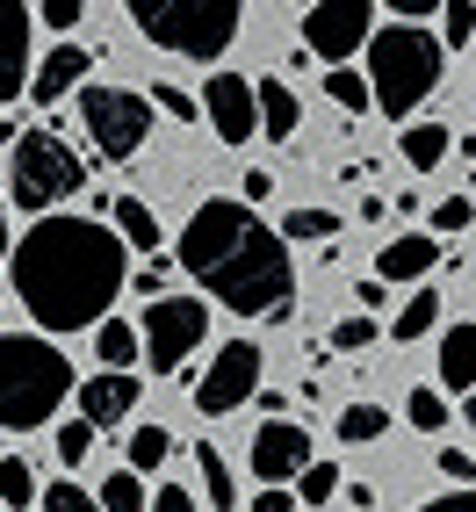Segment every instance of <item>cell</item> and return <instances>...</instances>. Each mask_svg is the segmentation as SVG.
Segmentation results:
<instances>
[{
  "mask_svg": "<svg viewBox=\"0 0 476 512\" xmlns=\"http://www.w3.org/2000/svg\"><path fill=\"white\" fill-rule=\"evenodd\" d=\"M123 253H130V246H123L101 217H65V210L37 217V224L8 246L22 311L37 318L51 339L101 325V318H109V303L123 296V282H130Z\"/></svg>",
  "mask_w": 476,
  "mask_h": 512,
  "instance_id": "6da1fadb",
  "label": "cell"
},
{
  "mask_svg": "<svg viewBox=\"0 0 476 512\" xmlns=\"http://www.w3.org/2000/svg\"><path fill=\"white\" fill-rule=\"evenodd\" d=\"M181 267L202 296H217L238 318H289L296 311L289 238L267 231L246 202H202L181 231Z\"/></svg>",
  "mask_w": 476,
  "mask_h": 512,
  "instance_id": "7a4b0ae2",
  "label": "cell"
},
{
  "mask_svg": "<svg viewBox=\"0 0 476 512\" xmlns=\"http://www.w3.org/2000/svg\"><path fill=\"white\" fill-rule=\"evenodd\" d=\"M80 390L73 361H65L51 339L37 332H0V426L29 433V426H51L58 404Z\"/></svg>",
  "mask_w": 476,
  "mask_h": 512,
  "instance_id": "3957f363",
  "label": "cell"
},
{
  "mask_svg": "<svg viewBox=\"0 0 476 512\" xmlns=\"http://www.w3.org/2000/svg\"><path fill=\"white\" fill-rule=\"evenodd\" d=\"M123 8L145 44L195 65H217L238 44V22H246V0H123Z\"/></svg>",
  "mask_w": 476,
  "mask_h": 512,
  "instance_id": "277c9868",
  "label": "cell"
},
{
  "mask_svg": "<svg viewBox=\"0 0 476 512\" xmlns=\"http://www.w3.org/2000/svg\"><path fill=\"white\" fill-rule=\"evenodd\" d=\"M440 37H426V29H376V37H368V109H383L390 123L397 116H412L419 101L440 87Z\"/></svg>",
  "mask_w": 476,
  "mask_h": 512,
  "instance_id": "5b68a950",
  "label": "cell"
},
{
  "mask_svg": "<svg viewBox=\"0 0 476 512\" xmlns=\"http://www.w3.org/2000/svg\"><path fill=\"white\" fill-rule=\"evenodd\" d=\"M8 188H15L22 210L51 217L65 195H80V188H87V166H80V152L44 123V130H29V138H15V181H8Z\"/></svg>",
  "mask_w": 476,
  "mask_h": 512,
  "instance_id": "8992f818",
  "label": "cell"
},
{
  "mask_svg": "<svg viewBox=\"0 0 476 512\" xmlns=\"http://www.w3.org/2000/svg\"><path fill=\"white\" fill-rule=\"evenodd\" d=\"M80 130L94 138L101 159H138L152 138V101L130 94V87H80Z\"/></svg>",
  "mask_w": 476,
  "mask_h": 512,
  "instance_id": "52a82bcc",
  "label": "cell"
},
{
  "mask_svg": "<svg viewBox=\"0 0 476 512\" xmlns=\"http://www.w3.org/2000/svg\"><path fill=\"white\" fill-rule=\"evenodd\" d=\"M202 339H210V303H195V296H159L145 303V325H138V354H152V368H181Z\"/></svg>",
  "mask_w": 476,
  "mask_h": 512,
  "instance_id": "ba28073f",
  "label": "cell"
},
{
  "mask_svg": "<svg viewBox=\"0 0 476 512\" xmlns=\"http://www.w3.org/2000/svg\"><path fill=\"white\" fill-rule=\"evenodd\" d=\"M376 0H318L311 15H303V51L325 58V65H347L354 51H368V37H376Z\"/></svg>",
  "mask_w": 476,
  "mask_h": 512,
  "instance_id": "9c48e42d",
  "label": "cell"
},
{
  "mask_svg": "<svg viewBox=\"0 0 476 512\" xmlns=\"http://www.w3.org/2000/svg\"><path fill=\"white\" fill-rule=\"evenodd\" d=\"M253 397H260V347L253 339H231V347L195 375V412L224 419V412H238V404H253Z\"/></svg>",
  "mask_w": 476,
  "mask_h": 512,
  "instance_id": "30bf717a",
  "label": "cell"
},
{
  "mask_svg": "<svg viewBox=\"0 0 476 512\" xmlns=\"http://www.w3.org/2000/svg\"><path fill=\"white\" fill-rule=\"evenodd\" d=\"M303 469H311V433H303L296 419H267L253 433V476L267 491H289Z\"/></svg>",
  "mask_w": 476,
  "mask_h": 512,
  "instance_id": "8fae6325",
  "label": "cell"
},
{
  "mask_svg": "<svg viewBox=\"0 0 476 512\" xmlns=\"http://www.w3.org/2000/svg\"><path fill=\"white\" fill-rule=\"evenodd\" d=\"M202 116L217 123V138H224V145L260 138V116H253V80H246V73H210V87H202Z\"/></svg>",
  "mask_w": 476,
  "mask_h": 512,
  "instance_id": "7c38bea8",
  "label": "cell"
},
{
  "mask_svg": "<svg viewBox=\"0 0 476 512\" xmlns=\"http://www.w3.org/2000/svg\"><path fill=\"white\" fill-rule=\"evenodd\" d=\"M15 94H29V8L0 0V109Z\"/></svg>",
  "mask_w": 476,
  "mask_h": 512,
  "instance_id": "4fadbf2b",
  "label": "cell"
},
{
  "mask_svg": "<svg viewBox=\"0 0 476 512\" xmlns=\"http://www.w3.org/2000/svg\"><path fill=\"white\" fill-rule=\"evenodd\" d=\"M440 267V238L433 231H397L390 246L376 253V282L390 289V282H426Z\"/></svg>",
  "mask_w": 476,
  "mask_h": 512,
  "instance_id": "5bb4252c",
  "label": "cell"
},
{
  "mask_svg": "<svg viewBox=\"0 0 476 512\" xmlns=\"http://www.w3.org/2000/svg\"><path fill=\"white\" fill-rule=\"evenodd\" d=\"M87 65H94V51H80V44H58L44 65H29V101L58 109V101H65V94H73V87L87 80Z\"/></svg>",
  "mask_w": 476,
  "mask_h": 512,
  "instance_id": "9a60e30c",
  "label": "cell"
},
{
  "mask_svg": "<svg viewBox=\"0 0 476 512\" xmlns=\"http://www.w3.org/2000/svg\"><path fill=\"white\" fill-rule=\"evenodd\" d=\"M73 397H80V419L87 426H116V419L138 412V375H109V368H101L94 383H80Z\"/></svg>",
  "mask_w": 476,
  "mask_h": 512,
  "instance_id": "2e32d148",
  "label": "cell"
},
{
  "mask_svg": "<svg viewBox=\"0 0 476 512\" xmlns=\"http://www.w3.org/2000/svg\"><path fill=\"white\" fill-rule=\"evenodd\" d=\"M253 116H260V138H275V145H289L296 123H303L296 94H289L282 80H260V87H253Z\"/></svg>",
  "mask_w": 476,
  "mask_h": 512,
  "instance_id": "e0dca14e",
  "label": "cell"
},
{
  "mask_svg": "<svg viewBox=\"0 0 476 512\" xmlns=\"http://www.w3.org/2000/svg\"><path fill=\"white\" fill-rule=\"evenodd\" d=\"M101 224H109V231L123 238V246H138V253H159V217L145 210L138 195H116L109 210H101Z\"/></svg>",
  "mask_w": 476,
  "mask_h": 512,
  "instance_id": "ac0fdd59",
  "label": "cell"
},
{
  "mask_svg": "<svg viewBox=\"0 0 476 512\" xmlns=\"http://www.w3.org/2000/svg\"><path fill=\"white\" fill-rule=\"evenodd\" d=\"M440 383L448 390H476V325H455V332H440Z\"/></svg>",
  "mask_w": 476,
  "mask_h": 512,
  "instance_id": "d6986e66",
  "label": "cell"
},
{
  "mask_svg": "<svg viewBox=\"0 0 476 512\" xmlns=\"http://www.w3.org/2000/svg\"><path fill=\"white\" fill-rule=\"evenodd\" d=\"M195 476H202V491H210V505H217V512H231V505H238L231 462L217 455V440H195Z\"/></svg>",
  "mask_w": 476,
  "mask_h": 512,
  "instance_id": "ffe728a7",
  "label": "cell"
},
{
  "mask_svg": "<svg viewBox=\"0 0 476 512\" xmlns=\"http://www.w3.org/2000/svg\"><path fill=\"white\" fill-rule=\"evenodd\" d=\"M448 145H455L448 123H412V130H404V159H412L419 174H433V166L448 159Z\"/></svg>",
  "mask_w": 476,
  "mask_h": 512,
  "instance_id": "44dd1931",
  "label": "cell"
},
{
  "mask_svg": "<svg viewBox=\"0 0 476 512\" xmlns=\"http://www.w3.org/2000/svg\"><path fill=\"white\" fill-rule=\"evenodd\" d=\"M94 354L109 361V375H130V361H138V332H130L123 318H101L94 325Z\"/></svg>",
  "mask_w": 476,
  "mask_h": 512,
  "instance_id": "7402d4cb",
  "label": "cell"
},
{
  "mask_svg": "<svg viewBox=\"0 0 476 512\" xmlns=\"http://www.w3.org/2000/svg\"><path fill=\"white\" fill-rule=\"evenodd\" d=\"M433 325H440V296H433V289H419V296L397 311V325H390V332H397V347H412V339H426Z\"/></svg>",
  "mask_w": 476,
  "mask_h": 512,
  "instance_id": "603a6c76",
  "label": "cell"
},
{
  "mask_svg": "<svg viewBox=\"0 0 476 512\" xmlns=\"http://www.w3.org/2000/svg\"><path fill=\"white\" fill-rule=\"evenodd\" d=\"M332 426H339V440H354V448H368V440H383L390 412H383V404H347V412H339Z\"/></svg>",
  "mask_w": 476,
  "mask_h": 512,
  "instance_id": "cb8c5ba5",
  "label": "cell"
},
{
  "mask_svg": "<svg viewBox=\"0 0 476 512\" xmlns=\"http://www.w3.org/2000/svg\"><path fill=\"white\" fill-rule=\"evenodd\" d=\"M166 455H174V433H166V426H138V433H130V476L166 469Z\"/></svg>",
  "mask_w": 476,
  "mask_h": 512,
  "instance_id": "d4e9b609",
  "label": "cell"
},
{
  "mask_svg": "<svg viewBox=\"0 0 476 512\" xmlns=\"http://www.w3.org/2000/svg\"><path fill=\"white\" fill-rule=\"evenodd\" d=\"M296 498L311 505V512H318V505H332V498H339V462H311V469L296 476Z\"/></svg>",
  "mask_w": 476,
  "mask_h": 512,
  "instance_id": "484cf974",
  "label": "cell"
},
{
  "mask_svg": "<svg viewBox=\"0 0 476 512\" xmlns=\"http://www.w3.org/2000/svg\"><path fill=\"white\" fill-rule=\"evenodd\" d=\"M37 498V469L22 455H0V505H29Z\"/></svg>",
  "mask_w": 476,
  "mask_h": 512,
  "instance_id": "4316f807",
  "label": "cell"
},
{
  "mask_svg": "<svg viewBox=\"0 0 476 512\" xmlns=\"http://www.w3.org/2000/svg\"><path fill=\"white\" fill-rule=\"evenodd\" d=\"M476 37V0H448L440 8V51H462Z\"/></svg>",
  "mask_w": 476,
  "mask_h": 512,
  "instance_id": "83f0119b",
  "label": "cell"
},
{
  "mask_svg": "<svg viewBox=\"0 0 476 512\" xmlns=\"http://www.w3.org/2000/svg\"><path fill=\"white\" fill-rule=\"evenodd\" d=\"M404 419H412V433H440V426H448V397H440V390H412V397H404Z\"/></svg>",
  "mask_w": 476,
  "mask_h": 512,
  "instance_id": "f1b7e54d",
  "label": "cell"
},
{
  "mask_svg": "<svg viewBox=\"0 0 476 512\" xmlns=\"http://www.w3.org/2000/svg\"><path fill=\"white\" fill-rule=\"evenodd\" d=\"M152 498H145V484H138V476H109V484H101V512H145Z\"/></svg>",
  "mask_w": 476,
  "mask_h": 512,
  "instance_id": "f546056e",
  "label": "cell"
},
{
  "mask_svg": "<svg viewBox=\"0 0 476 512\" xmlns=\"http://www.w3.org/2000/svg\"><path fill=\"white\" fill-rule=\"evenodd\" d=\"M325 94L339 101V109H368V80L347 73V65H332V73H325Z\"/></svg>",
  "mask_w": 476,
  "mask_h": 512,
  "instance_id": "4dcf8cb0",
  "label": "cell"
},
{
  "mask_svg": "<svg viewBox=\"0 0 476 512\" xmlns=\"http://www.w3.org/2000/svg\"><path fill=\"white\" fill-rule=\"evenodd\" d=\"M332 231H339L332 210H289L282 217V238H332Z\"/></svg>",
  "mask_w": 476,
  "mask_h": 512,
  "instance_id": "1f68e13d",
  "label": "cell"
},
{
  "mask_svg": "<svg viewBox=\"0 0 476 512\" xmlns=\"http://www.w3.org/2000/svg\"><path fill=\"white\" fill-rule=\"evenodd\" d=\"M469 224H476L469 195H448V202H433V238H455V231H469Z\"/></svg>",
  "mask_w": 476,
  "mask_h": 512,
  "instance_id": "d6a6232c",
  "label": "cell"
},
{
  "mask_svg": "<svg viewBox=\"0 0 476 512\" xmlns=\"http://www.w3.org/2000/svg\"><path fill=\"white\" fill-rule=\"evenodd\" d=\"M368 339H376V318H368V311H354V318L332 325V347H339V354H361Z\"/></svg>",
  "mask_w": 476,
  "mask_h": 512,
  "instance_id": "836d02e7",
  "label": "cell"
},
{
  "mask_svg": "<svg viewBox=\"0 0 476 512\" xmlns=\"http://www.w3.org/2000/svg\"><path fill=\"white\" fill-rule=\"evenodd\" d=\"M87 448H94V426L87 419H65L58 426V462H87Z\"/></svg>",
  "mask_w": 476,
  "mask_h": 512,
  "instance_id": "e575fe53",
  "label": "cell"
},
{
  "mask_svg": "<svg viewBox=\"0 0 476 512\" xmlns=\"http://www.w3.org/2000/svg\"><path fill=\"white\" fill-rule=\"evenodd\" d=\"M37 505H44V512H101V505H94V498H87L80 484H51V491H44Z\"/></svg>",
  "mask_w": 476,
  "mask_h": 512,
  "instance_id": "d590c367",
  "label": "cell"
},
{
  "mask_svg": "<svg viewBox=\"0 0 476 512\" xmlns=\"http://www.w3.org/2000/svg\"><path fill=\"white\" fill-rule=\"evenodd\" d=\"M383 8H390L404 29H419V15H440V0H383Z\"/></svg>",
  "mask_w": 476,
  "mask_h": 512,
  "instance_id": "8d00e7d4",
  "label": "cell"
},
{
  "mask_svg": "<svg viewBox=\"0 0 476 512\" xmlns=\"http://www.w3.org/2000/svg\"><path fill=\"white\" fill-rule=\"evenodd\" d=\"M37 8H44V22H51V29H73L87 0H37Z\"/></svg>",
  "mask_w": 476,
  "mask_h": 512,
  "instance_id": "74e56055",
  "label": "cell"
},
{
  "mask_svg": "<svg viewBox=\"0 0 476 512\" xmlns=\"http://www.w3.org/2000/svg\"><path fill=\"white\" fill-rule=\"evenodd\" d=\"M152 109H166L174 123H188V116H195V101H188V94H174V87H159V94H152Z\"/></svg>",
  "mask_w": 476,
  "mask_h": 512,
  "instance_id": "f35d334b",
  "label": "cell"
},
{
  "mask_svg": "<svg viewBox=\"0 0 476 512\" xmlns=\"http://www.w3.org/2000/svg\"><path fill=\"white\" fill-rule=\"evenodd\" d=\"M440 476H455V484H469V476H476V462H469L462 448H440Z\"/></svg>",
  "mask_w": 476,
  "mask_h": 512,
  "instance_id": "ab89813d",
  "label": "cell"
},
{
  "mask_svg": "<svg viewBox=\"0 0 476 512\" xmlns=\"http://www.w3.org/2000/svg\"><path fill=\"white\" fill-rule=\"evenodd\" d=\"M145 512H195V498H188L181 484H166V491H159V498H152Z\"/></svg>",
  "mask_w": 476,
  "mask_h": 512,
  "instance_id": "60d3db41",
  "label": "cell"
},
{
  "mask_svg": "<svg viewBox=\"0 0 476 512\" xmlns=\"http://www.w3.org/2000/svg\"><path fill=\"white\" fill-rule=\"evenodd\" d=\"M419 512H476V491H448V498H433V505H419Z\"/></svg>",
  "mask_w": 476,
  "mask_h": 512,
  "instance_id": "b9f144b4",
  "label": "cell"
},
{
  "mask_svg": "<svg viewBox=\"0 0 476 512\" xmlns=\"http://www.w3.org/2000/svg\"><path fill=\"white\" fill-rule=\"evenodd\" d=\"M130 289H138V296H152V303H159V296H166V275H159V267H138V282H130Z\"/></svg>",
  "mask_w": 476,
  "mask_h": 512,
  "instance_id": "7bdbcfd3",
  "label": "cell"
},
{
  "mask_svg": "<svg viewBox=\"0 0 476 512\" xmlns=\"http://www.w3.org/2000/svg\"><path fill=\"white\" fill-rule=\"evenodd\" d=\"M253 512H296V498H289V491H260Z\"/></svg>",
  "mask_w": 476,
  "mask_h": 512,
  "instance_id": "ee69618b",
  "label": "cell"
},
{
  "mask_svg": "<svg viewBox=\"0 0 476 512\" xmlns=\"http://www.w3.org/2000/svg\"><path fill=\"white\" fill-rule=\"evenodd\" d=\"M354 303H368V311H383V303H390V289H383V282H361V289H354Z\"/></svg>",
  "mask_w": 476,
  "mask_h": 512,
  "instance_id": "f6af8a7d",
  "label": "cell"
},
{
  "mask_svg": "<svg viewBox=\"0 0 476 512\" xmlns=\"http://www.w3.org/2000/svg\"><path fill=\"white\" fill-rule=\"evenodd\" d=\"M0 260H8V202H0Z\"/></svg>",
  "mask_w": 476,
  "mask_h": 512,
  "instance_id": "bcb514c9",
  "label": "cell"
},
{
  "mask_svg": "<svg viewBox=\"0 0 476 512\" xmlns=\"http://www.w3.org/2000/svg\"><path fill=\"white\" fill-rule=\"evenodd\" d=\"M462 419H469V433H476V390H469V412H462Z\"/></svg>",
  "mask_w": 476,
  "mask_h": 512,
  "instance_id": "7dc6e473",
  "label": "cell"
},
{
  "mask_svg": "<svg viewBox=\"0 0 476 512\" xmlns=\"http://www.w3.org/2000/svg\"><path fill=\"white\" fill-rule=\"evenodd\" d=\"M303 8H318V0H303Z\"/></svg>",
  "mask_w": 476,
  "mask_h": 512,
  "instance_id": "c3c4849f",
  "label": "cell"
}]
</instances>
